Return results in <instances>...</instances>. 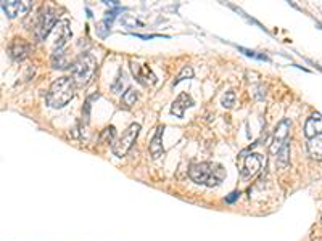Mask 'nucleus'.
Segmentation results:
<instances>
[{
    "mask_svg": "<svg viewBox=\"0 0 322 241\" xmlns=\"http://www.w3.org/2000/svg\"><path fill=\"white\" fill-rule=\"evenodd\" d=\"M188 177L198 185L213 188L226 179V169L218 162H195L188 169Z\"/></svg>",
    "mask_w": 322,
    "mask_h": 241,
    "instance_id": "1",
    "label": "nucleus"
},
{
    "mask_svg": "<svg viewBox=\"0 0 322 241\" xmlns=\"http://www.w3.org/2000/svg\"><path fill=\"white\" fill-rule=\"evenodd\" d=\"M74 92H76L74 79L68 78V76L58 78L57 81L52 82L50 89L47 92V97H46L47 105L50 108H63L74 98Z\"/></svg>",
    "mask_w": 322,
    "mask_h": 241,
    "instance_id": "2",
    "label": "nucleus"
},
{
    "mask_svg": "<svg viewBox=\"0 0 322 241\" xmlns=\"http://www.w3.org/2000/svg\"><path fill=\"white\" fill-rule=\"evenodd\" d=\"M71 74L76 85H87L94 79L97 71V60L91 53H81L73 63H71Z\"/></svg>",
    "mask_w": 322,
    "mask_h": 241,
    "instance_id": "3",
    "label": "nucleus"
},
{
    "mask_svg": "<svg viewBox=\"0 0 322 241\" xmlns=\"http://www.w3.org/2000/svg\"><path fill=\"white\" fill-rule=\"evenodd\" d=\"M58 25V10L53 7H42L37 13L34 25V37L37 42H44L50 32Z\"/></svg>",
    "mask_w": 322,
    "mask_h": 241,
    "instance_id": "4",
    "label": "nucleus"
},
{
    "mask_svg": "<svg viewBox=\"0 0 322 241\" xmlns=\"http://www.w3.org/2000/svg\"><path fill=\"white\" fill-rule=\"evenodd\" d=\"M139 132H140V124L134 123V124H131L124 132L123 135H121L118 138L116 143H113L112 147V151H113V155L118 156V158H123L127 155V151L132 148V145L136 143V140L139 137Z\"/></svg>",
    "mask_w": 322,
    "mask_h": 241,
    "instance_id": "5",
    "label": "nucleus"
},
{
    "mask_svg": "<svg viewBox=\"0 0 322 241\" xmlns=\"http://www.w3.org/2000/svg\"><path fill=\"white\" fill-rule=\"evenodd\" d=\"M288 130H290V120H287V119L281 120V123L275 126L272 145L269 148L272 155H277V151H279L285 143H288Z\"/></svg>",
    "mask_w": 322,
    "mask_h": 241,
    "instance_id": "6",
    "label": "nucleus"
},
{
    "mask_svg": "<svg viewBox=\"0 0 322 241\" xmlns=\"http://www.w3.org/2000/svg\"><path fill=\"white\" fill-rule=\"evenodd\" d=\"M55 40H53V52H60L63 47L68 43L71 39V29H70V21L68 19H61L58 21V25L55 26Z\"/></svg>",
    "mask_w": 322,
    "mask_h": 241,
    "instance_id": "7",
    "label": "nucleus"
},
{
    "mask_svg": "<svg viewBox=\"0 0 322 241\" xmlns=\"http://www.w3.org/2000/svg\"><path fill=\"white\" fill-rule=\"evenodd\" d=\"M32 4L29 2V0H10V2H2V10L4 13L8 16V18H16V16H23L26 15L29 10H31Z\"/></svg>",
    "mask_w": 322,
    "mask_h": 241,
    "instance_id": "8",
    "label": "nucleus"
},
{
    "mask_svg": "<svg viewBox=\"0 0 322 241\" xmlns=\"http://www.w3.org/2000/svg\"><path fill=\"white\" fill-rule=\"evenodd\" d=\"M131 69H132V74H134V78L137 79V82L142 85H152L157 82V76L152 73V69L147 64H139L136 61H131Z\"/></svg>",
    "mask_w": 322,
    "mask_h": 241,
    "instance_id": "9",
    "label": "nucleus"
},
{
    "mask_svg": "<svg viewBox=\"0 0 322 241\" xmlns=\"http://www.w3.org/2000/svg\"><path fill=\"white\" fill-rule=\"evenodd\" d=\"M31 53V43L23 40V39H15L12 43L8 45V55L10 58H13L16 61H23L29 57Z\"/></svg>",
    "mask_w": 322,
    "mask_h": 241,
    "instance_id": "10",
    "label": "nucleus"
},
{
    "mask_svg": "<svg viewBox=\"0 0 322 241\" xmlns=\"http://www.w3.org/2000/svg\"><path fill=\"white\" fill-rule=\"evenodd\" d=\"M195 103L192 100V97L188 93H181L176 98L174 103L171 105V114H174L176 117H184V113L187 108H192Z\"/></svg>",
    "mask_w": 322,
    "mask_h": 241,
    "instance_id": "11",
    "label": "nucleus"
},
{
    "mask_svg": "<svg viewBox=\"0 0 322 241\" xmlns=\"http://www.w3.org/2000/svg\"><path fill=\"white\" fill-rule=\"evenodd\" d=\"M260 169H261V156L250 155L245 158V162H243V166L240 169V175L243 179H248V177H253Z\"/></svg>",
    "mask_w": 322,
    "mask_h": 241,
    "instance_id": "12",
    "label": "nucleus"
},
{
    "mask_svg": "<svg viewBox=\"0 0 322 241\" xmlns=\"http://www.w3.org/2000/svg\"><path fill=\"white\" fill-rule=\"evenodd\" d=\"M163 132H164V126H158L157 132H155L152 141H150V155L153 159H158L163 156L164 148H163Z\"/></svg>",
    "mask_w": 322,
    "mask_h": 241,
    "instance_id": "13",
    "label": "nucleus"
},
{
    "mask_svg": "<svg viewBox=\"0 0 322 241\" xmlns=\"http://www.w3.org/2000/svg\"><path fill=\"white\" fill-rule=\"evenodd\" d=\"M322 134V116L320 114H313L308 120H306V126H305V135L309 138H313L316 135Z\"/></svg>",
    "mask_w": 322,
    "mask_h": 241,
    "instance_id": "14",
    "label": "nucleus"
},
{
    "mask_svg": "<svg viewBox=\"0 0 322 241\" xmlns=\"http://www.w3.org/2000/svg\"><path fill=\"white\" fill-rule=\"evenodd\" d=\"M308 153L313 159L322 161V134L308 140Z\"/></svg>",
    "mask_w": 322,
    "mask_h": 241,
    "instance_id": "15",
    "label": "nucleus"
},
{
    "mask_svg": "<svg viewBox=\"0 0 322 241\" xmlns=\"http://www.w3.org/2000/svg\"><path fill=\"white\" fill-rule=\"evenodd\" d=\"M137 98H139V93H137V90L134 89V87H129V89L124 92L123 98H121V106H123L124 109H129L132 105H136Z\"/></svg>",
    "mask_w": 322,
    "mask_h": 241,
    "instance_id": "16",
    "label": "nucleus"
},
{
    "mask_svg": "<svg viewBox=\"0 0 322 241\" xmlns=\"http://www.w3.org/2000/svg\"><path fill=\"white\" fill-rule=\"evenodd\" d=\"M277 166L279 167H285L288 166V162H290V147H288V143H285L279 151H277Z\"/></svg>",
    "mask_w": 322,
    "mask_h": 241,
    "instance_id": "17",
    "label": "nucleus"
},
{
    "mask_svg": "<svg viewBox=\"0 0 322 241\" xmlns=\"http://www.w3.org/2000/svg\"><path fill=\"white\" fill-rule=\"evenodd\" d=\"M52 68H55V69H65V68H68V61H66V58H65L63 50L53 52V55H52Z\"/></svg>",
    "mask_w": 322,
    "mask_h": 241,
    "instance_id": "18",
    "label": "nucleus"
},
{
    "mask_svg": "<svg viewBox=\"0 0 322 241\" xmlns=\"http://www.w3.org/2000/svg\"><path fill=\"white\" fill-rule=\"evenodd\" d=\"M194 78V69L190 68V66H184L182 68V71L179 73V76H177V79L174 81V87L177 85V84H181L182 81H185V79H192Z\"/></svg>",
    "mask_w": 322,
    "mask_h": 241,
    "instance_id": "19",
    "label": "nucleus"
},
{
    "mask_svg": "<svg viewBox=\"0 0 322 241\" xmlns=\"http://www.w3.org/2000/svg\"><path fill=\"white\" fill-rule=\"evenodd\" d=\"M115 135H116V129L113 126H108L102 132V135H100V141H103V143H110V141L115 138Z\"/></svg>",
    "mask_w": 322,
    "mask_h": 241,
    "instance_id": "20",
    "label": "nucleus"
},
{
    "mask_svg": "<svg viewBox=\"0 0 322 241\" xmlns=\"http://www.w3.org/2000/svg\"><path fill=\"white\" fill-rule=\"evenodd\" d=\"M123 85H124V73L119 69V73H118V78H116V81L113 82V85H112V90H113V93H119V92H123Z\"/></svg>",
    "mask_w": 322,
    "mask_h": 241,
    "instance_id": "21",
    "label": "nucleus"
},
{
    "mask_svg": "<svg viewBox=\"0 0 322 241\" xmlns=\"http://www.w3.org/2000/svg\"><path fill=\"white\" fill-rule=\"evenodd\" d=\"M110 23H106V21L103 19V21H100V23L97 25V34L100 36V37H106L108 34H110Z\"/></svg>",
    "mask_w": 322,
    "mask_h": 241,
    "instance_id": "22",
    "label": "nucleus"
},
{
    "mask_svg": "<svg viewBox=\"0 0 322 241\" xmlns=\"http://www.w3.org/2000/svg\"><path fill=\"white\" fill-rule=\"evenodd\" d=\"M234 103H235V93L232 90L226 92L224 97H223V106L224 108H232V106H234Z\"/></svg>",
    "mask_w": 322,
    "mask_h": 241,
    "instance_id": "23",
    "label": "nucleus"
},
{
    "mask_svg": "<svg viewBox=\"0 0 322 241\" xmlns=\"http://www.w3.org/2000/svg\"><path fill=\"white\" fill-rule=\"evenodd\" d=\"M123 23L124 25H127L129 28H136L137 25H140L137 19H134V18H131V16H124V19H123Z\"/></svg>",
    "mask_w": 322,
    "mask_h": 241,
    "instance_id": "24",
    "label": "nucleus"
},
{
    "mask_svg": "<svg viewBox=\"0 0 322 241\" xmlns=\"http://www.w3.org/2000/svg\"><path fill=\"white\" fill-rule=\"evenodd\" d=\"M239 195H240L239 191H232V193H230V195L227 196V198H226V203L232 204V203H234V201H235V200L239 198Z\"/></svg>",
    "mask_w": 322,
    "mask_h": 241,
    "instance_id": "25",
    "label": "nucleus"
}]
</instances>
